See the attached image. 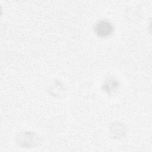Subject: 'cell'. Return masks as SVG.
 <instances>
[{
	"label": "cell",
	"instance_id": "6da1fadb",
	"mask_svg": "<svg viewBox=\"0 0 152 152\" xmlns=\"http://www.w3.org/2000/svg\"><path fill=\"white\" fill-rule=\"evenodd\" d=\"M96 30H97V34H100L101 36H106L109 35L112 31V27L109 23L106 21H100L96 27Z\"/></svg>",
	"mask_w": 152,
	"mask_h": 152
}]
</instances>
